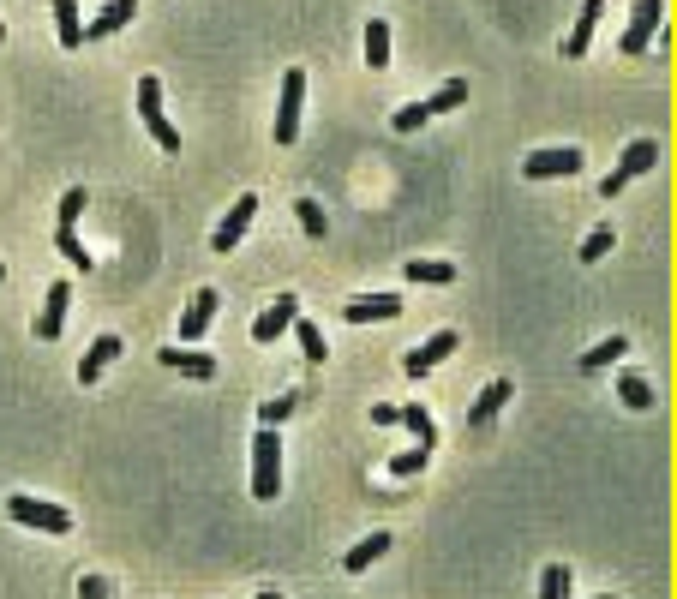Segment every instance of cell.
Segmentation results:
<instances>
[{
  "instance_id": "cell-1",
  "label": "cell",
  "mask_w": 677,
  "mask_h": 599,
  "mask_svg": "<svg viewBox=\"0 0 677 599\" xmlns=\"http://www.w3.org/2000/svg\"><path fill=\"white\" fill-rule=\"evenodd\" d=\"M252 498L258 504L282 498V432L276 426H258V438H252Z\"/></svg>"
},
{
  "instance_id": "cell-2",
  "label": "cell",
  "mask_w": 677,
  "mask_h": 599,
  "mask_svg": "<svg viewBox=\"0 0 677 599\" xmlns=\"http://www.w3.org/2000/svg\"><path fill=\"white\" fill-rule=\"evenodd\" d=\"M138 120H144V132H150V144H156V150H168V156L180 150V132H174V120L162 114V84H156L150 72L138 78Z\"/></svg>"
},
{
  "instance_id": "cell-3",
  "label": "cell",
  "mask_w": 677,
  "mask_h": 599,
  "mask_svg": "<svg viewBox=\"0 0 677 599\" xmlns=\"http://www.w3.org/2000/svg\"><path fill=\"white\" fill-rule=\"evenodd\" d=\"M300 108H306V72H300V66H288L282 96H276V126H270V138H276L282 150L300 138Z\"/></svg>"
},
{
  "instance_id": "cell-4",
  "label": "cell",
  "mask_w": 677,
  "mask_h": 599,
  "mask_svg": "<svg viewBox=\"0 0 677 599\" xmlns=\"http://www.w3.org/2000/svg\"><path fill=\"white\" fill-rule=\"evenodd\" d=\"M6 516L18 522V528H36V534H72V516L60 510V504H42V498H24V492H12L6 498Z\"/></svg>"
},
{
  "instance_id": "cell-5",
  "label": "cell",
  "mask_w": 677,
  "mask_h": 599,
  "mask_svg": "<svg viewBox=\"0 0 677 599\" xmlns=\"http://www.w3.org/2000/svg\"><path fill=\"white\" fill-rule=\"evenodd\" d=\"M660 18H666V0H636V6H630V24H624V36H618V54H624V60H642V54L654 48Z\"/></svg>"
},
{
  "instance_id": "cell-6",
  "label": "cell",
  "mask_w": 677,
  "mask_h": 599,
  "mask_svg": "<svg viewBox=\"0 0 677 599\" xmlns=\"http://www.w3.org/2000/svg\"><path fill=\"white\" fill-rule=\"evenodd\" d=\"M648 168H660V144H654V138H630V144H624V162L600 180V198H618V192H624L636 174H648Z\"/></svg>"
},
{
  "instance_id": "cell-7",
  "label": "cell",
  "mask_w": 677,
  "mask_h": 599,
  "mask_svg": "<svg viewBox=\"0 0 677 599\" xmlns=\"http://www.w3.org/2000/svg\"><path fill=\"white\" fill-rule=\"evenodd\" d=\"M582 168H588V156H582L576 144H546V150H534V156L522 162L528 180H570V174H582Z\"/></svg>"
},
{
  "instance_id": "cell-8",
  "label": "cell",
  "mask_w": 677,
  "mask_h": 599,
  "mask_svg": "<svg viewBox=\"0 0 677 599\" xmlns=\"http://www.w3.org/2000/svg\"><path fill=\"white\" fill-rule=\"evenodd\" d=\"M294 318H300V300H294V294H276V300L252 318V342H264V348L282 342V336L294 330Z\"/></svg>"
},
{
  "instance_id": "cell-9",
  "label": "cell",
  "mask_w": 677,
  "mask_h": 599,
  "mask_svg": "<svg viewBox=\"0 0 677 599\" xmlns=\"http://www.w3.org/2000/svg\"><path fill=\"white\" fill-rule=\"evenodd\" d=\"M456 348H462V336H456V330H432L420 348H408V354H402V372H408V378H426V372H432L438 360H450Z\"/></svg>"
},
{
  "instance_id": "cell-10",
  "label": "cell",
  "mask_w": 677,
  "mask_h": 599,
  "mask_svg": "<svg viewBox=\"0 0 677 599\" xmlns=\"http://www.w3.org/2000/svg\"><path fill=\"white\" fill-rule=\"evenodd\" d=\"M252 216H258V198H252V192H240V204H228V216L216 222V234H210V252H234V246L246 240Z\"/></svg>"
},
{
  "instance_id": "cell-11",
  "label": "cell",
  "mask_w": 677,
  "mask_h": 599,
  "mask_svg": "<svg viewBox=\"0 0 677 599\" xmlns=\"http://www.w3.org/2000/svg\"><path fill=\"white\" fill-rule=\"evenodd\" d=\"M336 312H342V324H390V318H402V300L396 294H354Z\"/></svg>"
},
{
  "instance_id": "cell-12",
  "label": "cell",
  "mask_w": 677,
  "mask_h": 599,
  "mask_svg": "<svg viewBox=\"0 0 677 599\" xmlns=\"http://www.w3.org/2000/svg\"><path fill=\"white\" fill-rule=\"evenodd\" d=\"M510 396H516V384H510V378H492V384L468 402V432H486V426L504 414V402H510Z\"/></svg>"
},
{
  "instance_id": "cell-13",
  "label": "cell",
  "mask_w": 677,
  "mask_h": 599,
  "mask_svg": "<svg viewBox=\"0 0 677 599\" xmlns=\"http://www.w3.org/2000/svg\"><path fill=\"white\" fill-rule=\"evenodd\" d=\"M120 348H126L120 336H96V342L84 348V360H78V384H84V390H96V378L120 360Z\"/></svg>"
},
{
  "instance_id": "cell-14",
  "label": "cell",
  "mask_w": 677,
  "mask_h": 599,
  "mask_svg": "<svg viewBox=\"0 0 677 599\" xmlns=\"http://www.w3.org/2000/svg\"><path fill=\"white\" fill-rule=\"evenodd\" d=\"M144 12V0H108L90 24H84V42H102V36H114V30H126L132 18Z\"/></svg>"
},
{
  "instance_id": "cell-15",
  "label": "cell",
  "mask_w": 677,
  "mask_h": 599,
  "mask_svg": "<svg viewBox=\"0 0 677 599\" xmlns=\"http://www.w3.org/2000/svg\"><path fill=\"white\" fill-rule=\"evenodd\" d=\"M66 306H72V282H48V306L36 318V342H54L66 330Z\"/></svg>"
},
{
  "instance_id": "cell-16",
  "label": "cell",
  "mask_w": 677,
  "mask_h": 599,
  "mask_svg": "<svg viewBox=\"0 0 677 599\" xmlns=\"http://www.w3.org/2000/svg\"><path fill=\"white\" fill-rule=\"evenodd\" d=\"M210 318H216V288H198V294L186 300V312H180V342L192 348V342L210 330Z\"/></svg>"
},
{
  "instance_id": "cell-17",
  "label": "cell",
  "mask_w": 677,
  "mask_h": 599,
  "mask_svg": "<svg viewBox=\"0 0 677 599\" xmlns=\"http://www.w3.org/2000/svg\"><path fill=\"white\" fill-rule=\"evenodd\" d=\"M600 12H606V0H582V12H576V30L564 36V60H582V54H588V42H594V24H600Z\"/></svg>"
},
{
  "instance_id": "cell-18",
  "label": "cell",
  "mask_w": 677,
  "mask_h": 599,
  "mask_svg": "<svg viewBox=\"0 0 677 599\" xmlns=\"http://www.w3.org/2000/svg\"><path fill=\"white\" fill-rule=\"evenodd\" d=\"M384 552H390V534H366L360 546H348V552H342V570H348V576H366Z\"/></svg>"
},
{
  "instance_id": "cell-19",
  "label": "cell",
  "mask_w": 677,
  "mask_h": 599,
  "mask_svg": "<svg viewBox=\"0 0 677 599\" xmlns=\"http://www.w3.org/2000/svg\"><path fill=\"white\" fill-rule=\"evenodd\" d=\"M48 12H54V36H60V48H84V18H78V0H48Z\"/></svg>"
},
{
  "instance_id": "cell-20",
  "label": "cell",
  "mask_w": 677,
  "mask_h": 599,
  "mask_svg": "<svg viewBox=\"0 0 677 599\" xmlns=\"http://www.w3.org/2000/svg\"><path fill=\"white\" fill-rule=\"evenodd\" d=\"M162 366H174V372H186V378H216V360H210V354H192L186 342H180V348H162Z\"/></svg>"
},
{
  "instance_id": "cell-21",
  "label": "cell",
  "mask_w": 677,
  "mask_h": 599,
  "mask_svg": "<svg viewBox=\"0 0 677 599\" xmlns=\"http://www.w3.org/2000/svg\"><path fill=\"white\" fill-rule=\"evenodd\" d=\"M630 354V336H606V342H594L588 354H582V372H606V366H618Z\"/></svg>"
},
{
  "instance_id": "cell-22",
  "label": "cell",
  "mask_w": 677,
  "mask_h": 599,
  "mask_svg": "<svg viewBox=\"0 0 677 599\" xmlns=\"http://www.w3.org/2000/svg\"><path fill=\"white\" fill-rule=\"evenodd\" d=\"M618 402H624L630 414H648V408H654V384H648L642 372H624V378H618Z\"/></svg>"
},
{
  "instance_id": "cell-23",
  "label": "cell",
  "mask_w": 677,
  "mask_h": 599,
  "mask_svg": "<svg viewBox=\"0 0 677 599\" xmlns=\"http://www.w3.org/2000/svg\"><path fill=\"white\" fill-rule=\"evenodd\" d=\"M402 276H408V282H432V288H444V282H456V264H444V258H408Z\"/></svg>"
},
{
  "instance_id": "cell-24",
  "label": "cell",
  "mask_w": 677,
  "mask_h": 599,
  "mask_svg": "<svg viewBox=\"0 0 677 599\" xmlns=\"http://www.w3.org/2000/svg\"><path fill=\"white\" fill-rule=\"evenodd\" d=\"M366 66H390V24L384 18H366Z\"/></svg>"
},
{
  "instance_id": "cell-25",
  "label": "cell",
  "mask_w": 677,
  "mask_h": 599,
  "mask_svg": "<svg viewBox=\"0 0 677 599\" xmlns=\"http://www.w3.org/2000/svg\"><path fill=\"white\" fill-rule=\"evenodd\" d=\"M294 342H300V354L318 366V360H330V342H324V330L312 324V318H294Z\"/></svg>"
},
{
  "instance_id": "cell-26",
  "label": "cell",
  "mask_w": 677,
  "mask_h": 599,
  "mask_svg": "<svg viewBox=\"0 0 677 599\" xmlns=\"http://www.w3.org/2000/svg\"><path fill=\"white\" fill-rule=\"evenodd\" d=\"M402 426L414 432V444H426V450L438 444V420L426 414V402H408V408H402Z\"/></svg>"
},
{
  "instance_id": "cell-27",
  "label": "cell",
  "mask_w": 677,
  "mask_h": 599,
  "mask_svg": "<svg viewBox=\"0 0 677 599\" xmlns=\"http://www.w3.org/2000/svg\"><path fill=\"white\" fill-rule=\"evenodd\" d=\"M468 102V78H450V84H438L432 96H426V114H450V108H462Z\"/></svg>"
},
{
  "instance_id": "cell-28",
  "label": "cell",
  "mask_w": 677,
  "mask_h": 599,
  "mask_svg": "<svg viewBox=\"0 0 677 599\" xmlns=\"http://www.w3.org/2000/svg\"><path fill=\"white\" fill-rule=\"evenodd\" d=\"M54 252H60V258L72 264V270H96V252H84L72 228H54Z\"/></svg>"
},
{
  "instance_id": "cell-29",
  "label": "cell",
  "mask_w": 677,
  "mask_h": 599,
  "mask_svg": "<svg viewBox=\"0 0 677 599\" xmlns=\"http://www.w3.org/2000/svg\"><path fill=\"white\" fill-rule=\"evenodd\" d=\"M612 246H618V228H612V222H600V228H594V234H588V240L576 246V258H582V264H600V258H606Z\"/></svg>"
},
{
  "instance_id": "cell-30",
  "label": "cell",
  "mask_w": 677,
  "mask_h": 599,
  "mask_svg": "<svg viewBox=\"0 0 677 599\" xmlns=\"http://www.w3.org/2000/svg\"><path fill=\"white\" fill-rule=\"evenodd\" d=\"M570 582H576L570 564H546L540 570V599H570Z\"/></svg>"
},
{
  "instance_id": "cell-31",
  "label": "cell",
  "mask_w": 677,
  "mask_h": 599,
  "mask_svg": "<svg viewBox=\"0 0 677 599\" xmlns=\"http://www.w3.org/2000/svg\"><path fill=\"white\" fill-rule=\"evenodd\" d=\"M426 462H432V450H426V444H414V450H396V456H390V474H396V480H414Z\"/></svg>"
},
{
  "instance_id": "cell-32",
  "label": "cell",
  "mask_w": 677,
  "mask_h": 599,
  "mask_svg": "<svg viewBox=\"0 0 677 599\" xmlns=\"http://www.w3.org/2000/svg\"><path fill=\"white\" fill-rule=\"evenodd\" d=\"M294 216H300V228H306L312 240H324V234H330V222H324V204H318V198H300V204H294Z\"/></svg>"
},
{
  "instance_id": "cell-33",
  "label": "cell",
  "mask_w": 677,
  "mask_h": 599,
  "mask_svg": "<svg viewBox=\"0 0 677 599\" xmlns=\"http://www.w3.org/2000/svg\"><path fill=\"white\" fill-rule=\"evenodd\" d=\"M84 204H90V192H84V186H66V198H60V222H54V228H78Z\"/></svg>"
},
{
  "instance_id": "cell-34",
  "label": "cell",
  "mask_w": 677,
  "mask_h": 599,
  "mask_svg": "<svg viewBox=\"0 0 677 599\" xmlns=\"http://www.w3.org/2000/svg\"><path fill=\"white\" fill-rule=\"evenodd\" d=\"M294 408H300V396H294V390H288V396H270V402L258 408V426H282Z\"/></svg>"
},
{
  "instance_id": "cell-35",
  "label": "cell",
  "mask_w": 677,
  "mask_h": 599,
  "mask_svg": "<svg viewBox=\"0 0 677 599\" xmlns=\"http://www.w3.org/2000/svg\"><path fill=\"white\" fill-rule=\"evenodd\" d=\"M426 120H432V114H426V102H408V108H396V114H390V126H396V132H420Z\"/></svg>"
},
{
  "instance_id": "cell-36",
  "label": "cell",
  "mask_w": 677,
  "mask_h": 599,
  "mask_svg": "<svg viewBox=\"0 0 677 599\" xmlns=\"http://www.w3.org/2000/svg\"><path fill=\"white\" fill-rule=\"evenodd\" d=\"M78 599H114V588L102 576H78Z\"/></svg>"
},
{
  "instance_id": "cell-37",
  "label": "cell",
  "mask_w": 677,
  "mask_h": 599,
  "mask_svg": "<svg viewBox=\"0 0 677 599\" xmlns=\"http://www.w3.org/2000/svg\"><path fill=\"white\" fill-rule=\"evenodd\" d=\"M372 426H384V432L402 426V408H396V402H378V408H372Z\"/></svg>"
},
{
  "instance_id": "cell-38",
  "label": "cell",
  "mask_w": 677,
  "mask_h": 599,
  "mask_svg": "<svg viewBox=\"0 0 677 599\" xmlns=\"http://www.w3.org/2000/svg\"><path fill=\"white\" fill-rule=\"evenodd\" d=\"M252 599H288V594L282 588H264V594H252Z\"/></svg>"
},
{
  "instance_id": "cell-39",
  "label": "cell",
  "mask_w": 677,
  "mask_h": 599,
  "mask_svg": "<svg viewBox=\"0 0 677 599\" xmlns=\"http://www.w3.org/2000/svg\"><path fill=\"white\" fill-rule=\"evenodd\" d=\"M594 599H618V594H594Z\"/></svg>"
},
{
  "instance_id": "cell-40",
  "label": "cell",
  "mask_w": 677,
  "mask_h": 599,
  "mask_svg": "<svg viewBox=\"0 0 677 599\" xmlns=\"http://www.w3.org/2000/svg\"><path fill=\"white\" fill-rule=\"evenodd\" d=\"M0 282H6V264H0Z\"/></svg>"
},
{
  "instance_id": "cell-41",
  "label": "cell",
  "mask_w": 677,
  "mask_h": 599,
  "mask_svg": "<svg viewBox=\"0 0 677 599\" xmlns=\"http://www.w3.org/2000/svg\"><path fill=\"white\" fill-rule=\"evenodd\" d=\"M0 42H6V24H0Z\"/></svg>"
}]
</instances>
